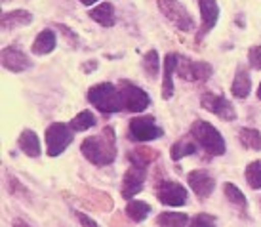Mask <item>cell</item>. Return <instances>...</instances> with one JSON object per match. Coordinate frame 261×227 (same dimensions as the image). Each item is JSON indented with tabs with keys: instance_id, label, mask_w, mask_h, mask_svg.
Segmentation results:
<instances>
[{
	"instance_id": "33",
	"label": "cell",
	"mask_w": 261,
	"mask_h": 227,
	"mask_svg": "<svg viewBox=\"0 0 261 227\" xmlns=\"http://www.w3.org/2000/svg\"><path fill=\"white\" fill-rule=\"evenodd\" d=\"M14 227H29L23 220H14Z\"/></svg>"
},
{
	"instance_id": "32",
	"label": "cell",
	"mask_w": 261,
	"mask_h": 227,
	"mask_svg": "<svg viewBox=\"0 0 261 227\" xmlns=\"http://www.w3.org/2000/svg\"><path fill=\"white\" fill-rule=\"evenodd\" d=\"M76 218H79V221L82 223V227H99V225H97V221H94L90 216H86L84 212H76Z\"/></svg>"
},
{
	"instance_id": "30",
	"label": "cell",
	"mask_w": 261,
	"mask_h": 227,
	"mask_svg": "<svg viewBox=\"0 0 261 227\" xmlns=\"http://www.w3.org/2000/svg\"><path fill=\"white\" fill-rule=\"evenodd\" d=\"M189 227H216V218L210 214H196Z\"/></svg>"
},
{
	"instance_id": "7",
	"label": "cell",
	"mask_w": 261,
	"mask_h": 227,
	"mask_svg": "<svg viewBox=\"0 0 261 227\" xmlns=\"http://www.w3.org/2000/svg\"><path fill=\"white\" fill-rule=\"evenodd\" d=\"M130 138L136 141H151V139H159L162 136V128H160L152 117H136L130 120L128 126Z\"/></svg>"
},
{
	"instance_id": "35",
	"label": "cell",
	"mask_w": 261,
	"mask_h": 227,
	"mask_svg": "<svg viewBox=\"0 0 261 227\" xmlns=\"http://www.w3.org/2000/svg\"><path fill=\"white\" fill-rule=\"evenodd\" d=\"M257 99H261V84L257 86Z\"/></svg>"
},
{
	"instance_id": "3",
	"label": "cell",
	"mask_w": 261,
	"mask_h": 227,
	"mask_svg": "<svg viewBox=\"0 0 261 227\" xmlns=\"http://www.w3.org/2000/svg\"><path fill=\"white\" fill-rule=\"evenodd\" d=\"M88 99L92 105H95V109L101 113H118L124 109L122 94L111 82H101L95 84L88 92Z\"/></svg>"
},
{
	"instance_id": "27",
	"label": "cell",
	"mask_w": 261,
	"mask_h": 227,
	"mask_svg": "<svg viewBox=\"0 0 261 227\" xmlns=\"http://www.w3.org/2000/svg\"><path fill=\"white\" fill-rule=\"evenodd\" d=\"M223 191H225V197H227V200H229V203L237 205L239 208H242V210H246V208H248L246 197H244V193H242L237 185H232V183H225Z\"/></svg>"
},
{
	"instance_id": "5",
	"label": "cell",
	"mask_w": 261,
	"mask_h": 227,
	"mask_svg": "<svg viewBox=\"0 0 261 227\" xmlns=\"http://www.w3.org/2000/svg\"><path fill=\"white\" fill-rule=\"evenodd\" d=\"M159 8L168 21L172 23V25H175L179 31L189 33V31L195 29V21H193L191 14H189L187 10H185V6H181L177 0H159Z\"/></svg>"
},
{
	"instance_id": "6",
	"label": "cell",
	"mask_w": 261,
	"mask_h": 227,
	"mask_svg": "<svg viewBox=\"0 0 261 227\" xmlns=\"http://www.w3.org/2000/svg\"><path fill=\"white\" fill-rule=\"evenodd\" d=\"M118 90L122 94L124 109L130 111V113H141L151 105V97L147 95L145 90H141L139 86H136L130 81H120Z\"/></svg>"
},
{
	"instance_id": "23",
	"label": "cell",
	"mask_w": 261,
	"mask_h": 227,
	"mask_svg": "<svg viewBox=\"0 0 261 227\" xmlns=\"http://www.w3.org/2000/svg\"><path fill=\"white\" fill-rule=\"evenodd\" d=\"M126 214H128V218L132 221H143L151 214V205H147L143 200H128V205H126Z\"/></svg>"
},
{
	"instance_id": "4",
	"label": "cell",
	"mask_w": 261,
	"mask_h": 227,
	"mask_svg": "<svg viewBox=\"0 0 261 227\" xmlns=\"http://www.w3.org/2000/svg\"><path fill=\"white\" fill-rule=\"evenodd\" d=\"M73 139L74 132L71 126L63 122H54L46 130V151L50 157H58L73 143Z\"/></svg>"
},
{
	"instance_id": "8",
	"label": "cell",
	"mask_w": 261,
	"mask_h": 227,
	"mask_svg": "<svg viewBox=\"0 0 261 227\" xmlns=\"http://www.w3.org/2000/svg\"><path fill=\"white\" fill-rule=\"evenodd\" d=\"M156 197L162 205L166 206H183L187 203V189L181 183L164 180L156 185Z\"/></svg>"
},
{
	"instance_id": "26",
	"label": "cell",
	"mask_w": 261,
	"mask_h": 227,
	"mask_svg": "<svg viewBox=\"0 0 261 227\" xmlns=\"http://www.w3.org/2000/svg\"><path fill=\"white\" fill-rule=\"evenodd\" d=\"M94 124H95L94 113H90V111H82V113H79V115L71 120V124L69 126L73 128V132H86V130H90Z\"/></svg>"
},
{
	"instance_id": "24",
	"label": "cell",
	"mask_w": 261,
	"mask_h": 227,
	"mask_svg": "<svg viewBox=\"0 0 261 227\" xmlns=\"http://www.w3.org/2000/svg\"><path fill=\"white\" fill-rule=\"evenodd\" d=\"M239 139L246 149H252V151L261 149V134L254 128H242L239 132Z\"/></svg>"
},
{
	"instance_id": "2",
	"label": "cell",
	"mask_w": 261,
	"mask_h": 227,
	"mask_svg": "<svg viewBox=\"0 0 261 227\" xmlns=\"http://www.w3.org/2000/svg\"><path fill=\"white\" fill-rule=\"evenodd\" d=\"M191 136L198 145L202 147L204 151L212 157H219L225 153V139L219 134V130L216 126H212L206 120H195L191 124Z\"/></svg>"
},
{
	"instance_id": "29",
	"label": "cell",
	"mask_w": 261,
	"mask_h": 227,
	"mask_svg": "<svg viewBox=\"0 0 261 227\" xmlns=\"http://www.w3.org/2000/svg\"><path fill=\"white\" fill-rule=\"evenodd\" d=\"M143 69H145V73L151 79H154L159 74V54H156V50H151L145 54V58H143Z\"/></svg>"
},
{
	"instance_id": "31",
	"label": "cell",
	"mask_w": 261,
	"mask_h": 227,
	"mask_svg": "<svg viewBox=\"0 0 261 227\" xmlns=\"http://www.w3.org/2000/svg\"><path fill=\"white\" fill-rule=\"evenodd\" d=\"M248 61H250L252 69L261 71V46H252L250 48V52H248Z\"/></svg>"
},
{
	"instance_id": "11",
	"label": "cell",
	"mask_w": 261,
	"mask_h": 227,
	"mask_svg": "<svg viewBox=\"0 0 261 227\" xmlns=\"http://www.w3.org/2000/svg\"><path fill=\"white\" fill-rule=\"evenodd\" d=\"M200 105L206 111H210L214 115H218L223 120H234L237 118V111L232 107L231 102H227L223 95L218 94H204L200 97Z\"/></svg>"
},
{
	"instance_id": "25",
	"label": "cell",
	"mask_w": 261,
	"mask_h": 227,
	"mask_svg": "<svg viewBox=\"0 0 261 227\" xmlns=\"http://www.w3.org/2000/svg\"><path fill=\"white\" fill-rule=\"evenodd\" d=\"M128 157H130V161L134 162V164H139V166H147V164H151L156 157H159V153L154 151V149H147V147H139V149H134L132 153H128Z\"/></svg>"
},
{
	"instance_id": "21",
	"label": "cell",
	"mask_w": 261,
	"mask_h": 227,
	"mask_svg": "<svg viewBox=\"0 0 261 227\" xmlns=\"http://www.w3.org/2000/svg\"><path fill=\"white\" fill-rule=\"evenodd\" d=\"M196 151V141L193 139V136H187V138L179 139V141H175L172 149H170V157H172V161H181L183 157H187V155H193Z\"/></svg>"
},
{
	"instance_id": "19",
	"label": "cell",
	"mask_w": 261,
	"mask_h": 227,
	"mask_svg": "<svg viewBox=\"0 0 261 227\" xmlns=\"http://www.w3.org/2000/svg\"><path fill=\"white\" fill-rule=\"evenodd\" d=\"M17 145L27 157H38L40 155V139L33 130H23L19 139H17Z\"/></svg>"
},
{
	"instance_id": "16",
	"label": "cell",
	"mask_w": 261,
	"mask_h": 227,
	"mask_svg": "<svg viewBox=\"0 0 261 227\" xmlns=\"http://www.w3.org/2000/svg\"><path fill=\"white\" fill-rule=\"evenodd\" d=\"M250 90H252V79H250V74H248L246 69H239L237 74H234V81H232V86H231L232 95L237 99H246Z\"/></svg>"
},
{
	"instance_id": "1",
	"label": "cell",
	"mask_w": 261,
	"mask_h": 227,
	"mask_svg": "<svg viewBox=\"0 0 261 227\" xmlns=\"http://www.w3.org/2000/svg\"><path fill=\"white\" fill-rule=\"evenodd\" d=\"M80 151L95 166H107L116 159V136L115 130L107 126L101 134L90 136L82 141Z\"/></svg>"
},
{
	"instance_id": "36",
	"label": "cell",
	"mask_w": 261,
	"mask_h": 227,
	"mask_svg": "<svg viewBox=\"0 0 261 227\" xmlns=\"http://www.w3.org/2000/svg\"><path fill=\"white\" fill-rule=\"evenodd\" d=\"M259 205H261V198H259Z\"/></svg>"
},
{
	"instance_id": "10",
	"label": "cell",
	"mask_w": 261,
	"mask_h": 227,
	"mask_svg": "<svg viewBox=\"0 0 261 227\" xmlns=\"http://www.w3.org/2000/svg\"><path fill=\"white\" fill-rule=\"evenodd\" d=\"M177 73L185 81H195L202 82L206 79H210L212 74V65L204 63V61H193L189 58H179V65H177Z\"/></svg>"
},
{
	"instance_id": "28",
	"label": "cell",
	"mask_w": 261,
	"mask_h": 227,
	"mask_svg": "<svg viewBox=\"0 0 261 227\" xmlns=\"http://www.w3.org/2000/svg\"><path fill=\"white\" fill-rule=\"evenodd\" d=\"M246 182L252 189H261V161L250 162L246 166Z\"/></svg>"
},
{
	"instance_id": "20",
	"label": "cell",
	"mask_w": 261,
	"mask_h": 227,
	"mask_svg": "<svg viewBox=\"0 0 261 227\" xmlns=\"http://www.w3.org/2000/svg\"><path fill=\"white\" fill-rule=\"evenodd\" d=\"M33 21V15L25 10H14V12H6L2 14V27L4 29H15V27H21V25H29Z\"/></svg>"
},
{
	"instance_id": "15",
	"label": "cell",
	"mask_w": 261,
	"mask_h": 227,
	"mask_svg": "<svg viewBox=\"0 0 261 227\" xmlns=\"http://www.w3.org/2000/svg\"><path fill=\"white\" fill-rule=\"evenodd\" d=\"M179 65V56L177 54H168L164 58V79H162V97L164 99H170L172 94H174V82H172V77H174V71Z\"/></svg>"
},
{
	"instance_id": "14",
	"label": "cell",
	"mask_w": 261,
	"mask_h": 227,
	"mask_svg": "<svg viewBox=\"0 0 261 227\" xmlns=\"http://www.w3.org/2000/svg\"><path fill=\"white\" fill-rule=\"evenodd\" d=\"M2 65L6 67L8 71L21 73L25 69H29L31 61L21 50H17V48H4L2 50Z\"/></svg>"
},
{
	"instance_id": "18",
	"label": "cell",
	"mask_w": 261,
	"mask_h": 227,
	"mask_svg": "<svg viewBox=\"0 0 261 227\" xmlns=\"http://www.w3.org/2000/svg\"><path fill=\"white\" fill-rule=\"evenodd\" d=\"M56 44H58V40H56L54 31L46 29V31H42V33H38V37L35 38V42H33V54H37V56H46V54L54 52Z\"/></svg>"
},
{
	"instance_id": "17",
	"label": "cell",
	"mask_w": 261,
	"mask_h": 227,
	"mask_svg": "<svg viewBox=\"0 0 261 227\" xmlns=\"http://www.w3.org/2000/svg\"><path fill=\"white\" fill-rule=\"evenodd\" d=\"M90 17H92L94 21L99 23V25H103V27H113L116 21L115 8H113V4H109V2H103L99 6L92 8V10H90Z\"/></svg>"
},
{
	"instance_id": "12",
	"label": "cell",
	"mask_w": 261,
	"mask_h": 227,
	"mask_svg": "<svg viewBox=\"0 0 261 227\" xmlns=\"http://www.w3.org/2000/svg\"><path fill=\"white\" fill-rule=\"evenodd\" d=\"M187 182L189 187L195 191L200 198L210 197L212 191L216 189V182H214V178L206 170H193V172H189Z\"/></svg>"
},
{
	"instance_id": "9",
	"label": "cell",
	"mask_w": 261,
	"mask_h": 227,
	"mask_svg": "<svg viewBox=\"0 0 261 227\" xmlns=\"http://www.w3.org/2000/svg\"><path fill=\"white\" fill-rule=\"evenodd\" d=\"M147 180V166H139V164H132L126 170L122 180V197L126 200H132L139 191L143 189V183Z\"/></svg>"
},
{
	"instance_id": "22",
	"label": "cell",
	"mask_w": 261,
	"mask_h": 227,
	"mask_svg": "<svg viewBox=\"0 0 261 227\" xmlns=\"http://www.w3.org/2000/svg\"><path fill=\"white\" fill-rule=\"evenodd\" d=\"M189 216L185 212H162L156 216L159 227H187Z\"/></svg>"
},
{
	"instance_id": "34",
	"label": "cell",
	"mask_w": 261,
	"mask_h": 227,
	"mask_svg": "<svg viewBox=\"0 0 261 227\" xmlns=\"http://www.w3.org/2000/svg\"><path fill=\"white\" fill-rule=\"evenodd\" d=\"M80 2H82V4H86V6H92V4H95L97 0H80Z\"/></svg>"
},
{
	"instance_id": "13",
	"label": "cell",
	"mask_w": 261,
	"mask_h": 227,
	"mask_svg": "<svg viewBox=\"0 0 261 227\" xmlns=\"http://www.w3.org/2000/svg\"><path fill=\"white\" fill-rule=\"evenodd\" d=\"M198 8H200V17H202L198 38H202L204 35H208L216 27L219 17V6L216 0H198Z\"/></svg>"
}]
</instances>
